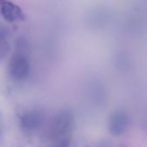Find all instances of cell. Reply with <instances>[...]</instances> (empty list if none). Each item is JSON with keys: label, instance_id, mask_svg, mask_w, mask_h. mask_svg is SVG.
<instances>
[{"label": "cell", "instance_id": "3957f363", "mask_svg": "<svg viewBox=\"0 0 147 147\" xmlns=\"http://www.w3.org/2000/svg\"><path fill=\"white\" fill-rule=\"evenodd\" d=\"M130 123V118L124 110L114 112L109 120V129L112 135L121 136L127 129Z\"/></svg>", "mask_w": 147, "mask_h": 147}, {"label": "cell", "instance_id": "ba28073f", "mask_svg": "<svg viewBox=\"0 0 147 147\" xmlns=\"http://www.w3.org/2000/svg\"><path fill=\"white\" fill-rule=\"evenodd\" d=\"M6 2V0H0V7Z\"/></svg>", "mask_w": 147, "mask_h": 147}, {"label": "cell", "instance_id": "277c9868", "mask_svg": "<svg viewBox=\"0 0 147 147\" xmlns=\"http://www.w3.org/2000/svg\"><path fill=\"white\" fill-rule=\"evenodd\" d=\"M1 14L3 19L9 22L23 21L25 19V16L22 9L16 4L8 1L1 6Z\"/></svg>", "mask_w": 147, "mask_h": 147}, {"label": "cell", "instance_id": "7a4b0ae2", "mask_svg": "<svg viewBox=\"0 0 147 147\" xmlns=\"http://www.w3.org/2000/svg\"><path fill=\"white\" fill-rule=\"evenodd\" d=\"M73 123L72 113L69 110H62L53 120L52 135L54 139L59 140L66 137Z\"/></svg>", "mask_w": 147, "mask_h": 147}, {"label": "cell", "instance_id": "6da1fadb", "mask_svg": "<svg viewBox=\"0 0 147 147\" xmlns=\"http://www.w3.org/2000/svg\"><path fill=\"white\" fill-rule=\"evenodd\" d=\"M30 73V65L28 57L22 52L13 54L9 64V75L15 81L27 79Z\"/></svg>", "mask_w": 147, "mask_h": 147}, {"label": "cell", "instance_id": "9c48e42d", "mask_svg": "<svg viewBox=\"0 0 147 147\" xmlns=\"http://www.w3.org/2000/svg\"><path fill=\"white\" fill-rule=\"evenodd\" d=\"M0 130H1V127H0ZM0 134H1V131H0Z\"/></svg>", "mask_w": 147, "mask_h": 147}, {"label": "cell", "instance_id": "5b68a950", "mask_svg": "<svg viewBox=\"0 0 147 147\" xmlns=\"http://www.w3.org/2000/svg\"><path fill=\"white\" fill-rule=\"evenodd\" d=\"M41 121V115L36 110H31L24 114L21 119V126L27 131L35 129Z\"/></svg>", "mask_w": 147, "mask_h": 147}, {"label": "cell", "instance_id": "8992f818", "mask_svg": "<svg viewBox=\"0 0 147 147\" xmlns=\"http://www.w3.org/2000/svg\"><path fill=\"white\" fill-rule=\"evenodd\" d=\"M8 51V45L7 42L4 40L3 33L0 30V59L7 53Z\"/></svg>", "mask_w": 147, "mask_h": 147}, {"label": "cell", "instance_id": "52a82bcc", "mask_svg": "<svg viewBox=\"0 0 147 147\" xmlns=\"http://www.w3.org/2000/svg\"><path fill=\"white\" fill-rule=\"evenodd\" d=\"M69 145H70V138L66 136V137H63L61 139L56 140L53 147H69Z\"/></svg>", "mask_w": 147, "mask_h": 147}]
</instances>
